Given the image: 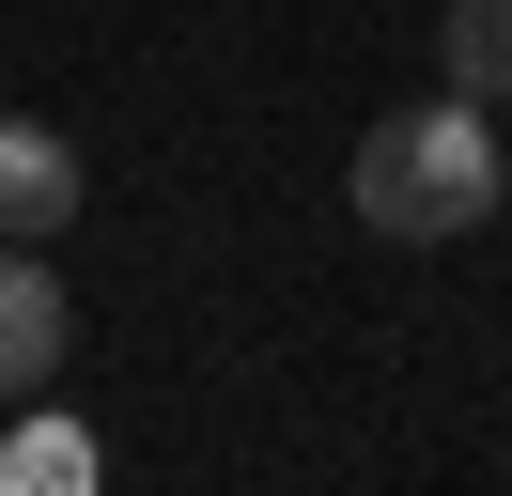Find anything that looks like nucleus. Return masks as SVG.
<instances>
[{"instance_id":"obj_1","label":"nucleus","mask_w":512,"mask_h":496,"mask_svg":"<svg viewBox=\"0 0 512 496\" xmlns=\"http://www.w3.org/2000/svg\"><path fill=\"white\" fill-rule=\"evenodd\" d=\"M342 202H357V233H388V248H466V233H497V202H512V140H497L481 93L435 78L419 109H388L373 140H357Z\"/></svg>"},{"instance_id":"obj_2","label":"nucleus","mask_w":512,"mask_h":496,"mask_svg":"<svg viewBox=\"0 0 512 496\" xmlns=\"http://www.w3.org/2000/svg\"><path fill=\"white\" fill-rule=\"evenodd\" d=\"M63 341H78V295H63V264H47L32 233H0V403H32L47 372H63Z\"/></svg>"},{"instance_id":"obj_3","label":"nucleus","mask_w":512,"mask_h":496,"mask_svg":"<svg viewBox=\"0 0 512 496\" xmlns=\"http://www.w3.org/2000/svg\"><path fill=\"white\" fill-rule=\"evenodd\" d=\"M78 140L63 124H32V109H0V233H32V248H63L78 233Z\"/></svg>"},{"instance_id":"obj_4","label":"nucleus","mask_w":512,"mask_h":496,"mask_svg":"<svg viewBox=\"0 0 512 496\" xmlns=\"http://www.w3.org/2000/svg\"><path fill=\"white\" fill-rule=\"evenodd\" d=\"M94 481H109V450H94L78 419H47V403L0 434V496H94Z\"/></svg>"},{"instance_id":"obj_5","label":"nucleus","mask_w":512,"mask_h":496,"mask_svg":"<svg viewBox=\"0 0 512 496\" xmlns=\"http://www.w3.org/2000/svg\"><path fill=\"white\" fill-rule=\"evenodd\" d=\"M435 78L481 93V109H512V0H450L435 16Z\"/></svg>"}]
</instances>
